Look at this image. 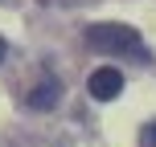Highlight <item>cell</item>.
I'll use <instances>...</instances> for the list:
<instances>
[{
  "instance_id": "cell-1",
  "label": "cell",
  "mask_w": 156,
  "mask_h": 147,
  "mask_svg": "<svg viewBox=\"0 0 156 147\" xmlns=\"http://www.w3.org/2000/svg\"><path fill=\"white\" fill-rule=\"evenodd\" d=\"M86 45L94 49V53H115V57H127V62H148V45H144V37L132 29V25H90L86 29Z\"/></svg>"
},
{
  "instance_id": "cell-2",
  "label": "cell",
  "mask_w": 156,
  "mask_h": 147,
  "mask_svg": "<svg viewBox=\"0 0 156 147\" xmlns=\"http://www.w3.org/2000/svg\"><path fill=\"white\" fill-rule=\"evenodd\" d=\"M86 90H90V98L111 102L119 90H123V70H115V65H103V70H94V74H90V82H86Z\"/></svg>"
},
{
  "instance_id": "cell-3",
  "label": "cell",
  "mask_w": 156,
  "mask_h": 147,
  "mask_svg": "<svg viewBox=\"0 0 156 147\" xmlns=\"http://www.w3.org/2000/svg\"><path fill=\"white\" fill-rule=\"evenodd\" d=\"M58 98H62V82H58V78H41V82L29 90V106L33 110H54Z\"/></svg>"
},
{
  "instance_id": "cell-4",
  "label": "cell",
  "mask_w": 156,
  "mask_h": 147,
  "mask_svg": "<svg viewBox=\"0 0 156 147\" xmlns=\"http://www.w3.org/2000/svg\"><path fill=\"white\" fill-rule=\"evenodd\" d=\"M140 147H156V123H152V127H144V135H140Z\"/></svg>"
},
{
  "instance_id": "cell-5",
  "label": "cell",
  "mask_w": 156,
  "mask_h": 147,
  "mask_svg": "<svg viewBox=\"0 0 156 147\" xmlns=\"http://www.w3.org/2000/svg\"><path fill=\"white\" fill-rule=\"evenodd\" d=\"M0 62H4V37H0Z\"/></svg>"
}]
</instances>
